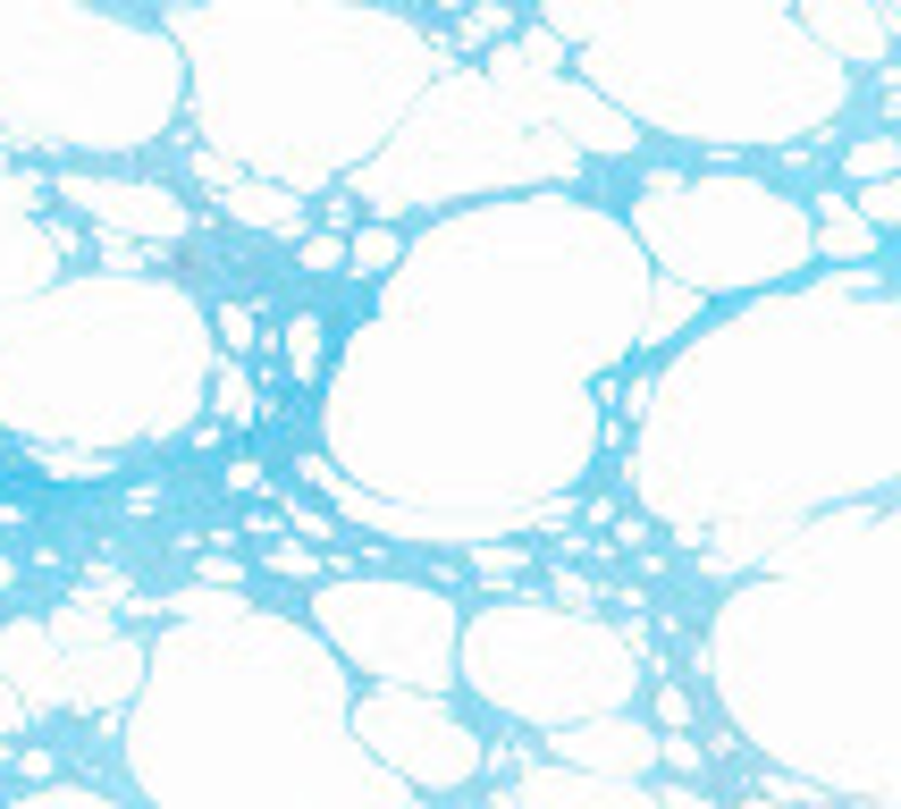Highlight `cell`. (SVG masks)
Returning a JSON list of instances; mask_svg holds the SVG:
<instances>
[{"label": "cell", "instance_id": "3957f363", "mask_svg": "<svg viewBox=\"0 0 901 809\" xmlns=\"http://www.w3.org/2000/svg\"><path fill=\"white\" fill-rule=\"evenodd\" d=\"M388 262H396V236H388V228H363V236H345V270H354V279H380Z\"/></svg>", "mask_w": 901, "mask_h": 809}, {"label": "cell", "instance_id": "8992f818", "mask_svg": "<svg viewBox=\"0 0 901 809\" xmlns=\"http://www.w3.org/2000/svg\"><path fill=\"white\" fill-rule=\"evenodd\" d=\"M860 220H868V228H893V220H901V186H893V177H868Z\"/></svg>", "mask_w": 901, "mask_h": 809}, {"label": "cell", "instance_id": "52a82bcc", "mask_svg": "<svg viewBox=\"0 0 901 809\" xmlns=\"http://www.w3.org/2000/svg\"><path fill=\"white\" fill-rule=\"evenodd\" d=\"M219 338H228V354L253 347V304H219Z\"/></svg>", "mask_w": 901, "mask_h": 809}, {"label": "cell", "instance_id": "30bf717a", "mask_svg": "<svg viewBox=\"0 0 901 809\" xmlns=\"http://www.w3.org/2000/svg\"><path fill=\"white\" fill-rule=\"evenodd\" d=\"M472 42H489V35H506V0H489V9H472V26H463Z\"/></svg>", "mask_w": 901, "mask_h": 809}, {"label": "cell", "instance_id": "6da1fadb", "mask_svg": "<svg viewBox=\"0 0 901 809\" xmlns=\"http://www.w3.org/2000/svg\"><path fill=\"white\" fill-rule=\"evenodd\" d=\"M203 177H212V186H228V169H219V160H203ZM228 212L253 220V228H304V203H295V194H262V186H228Z\"/></svg>", "mask_w": 901, "mask_h": 809}, {"label": "cell", "instance_id": "7a4b0ae2", "mask_svg": "<svg viewBox=\"0 0 901 809\" xmlns=\"http://www.w3.org/2000/svg\"><path fill=\"white\" fill-rule=\"evenodd\" d=\"M212 397H219V422H262V388L245 380V363H228V371H219V388H212Z\"/></svg>", "mask_w": 901, "mask_h": 809}, {"label": "cell", "instance_id": "5b68a950", "mask_svg": "<svg viewBox=\"0 0 901 809\" xmlns=\"http://www.w3.org/2000/svg\"><path fill=\"white\" fill-rule=\"evenodd\" d=\"M876 245V228H868V220H851V212H834V203H825V253H868Z\"/></svg>", "mask_w": 901, "mask_h": 809}, {"label": "cell", "instance_id": "9c48e42d", "mask_svg": "<svg viewBox=\"0 0 901 809\" xmlns=\"http://www.w3.org/2000/svg\"><path fill=\"white\" fill-rule=\"evenodd\" d=\"M851 169H860V177H884V169H893V144H884V135H876V144H860V153H851Z\"/></svg>", "mask_w": 901, "mask_h": 809}, {"label": "cell", "instance_id": "277c9868", "mask_svg": "<svg viewBox=\"0 0 901 809\" xmlns=\"http://www.w3.org/2000/svg\"><path fill=\"white\" fill-rule=\"evenodd\" d=\"M321 312H295V329H287V363H295V380H312V371H321Z\"/></svg>", "mask_w": 901, "mask_h": 809}, {"label": "cell", "instance_id": "ba28073f", "mask_svg": "<svg viewBox=\"0 0 901 809\" xmlns=\"http://www.w3.org/2000/svg\"><path fill=\"white\" fill-rule=\"evenodd\" d=\"M304 270H345V236H304Z\"/></svg>", "mask_w": 901, "mask_h": 809}]
</instances>
